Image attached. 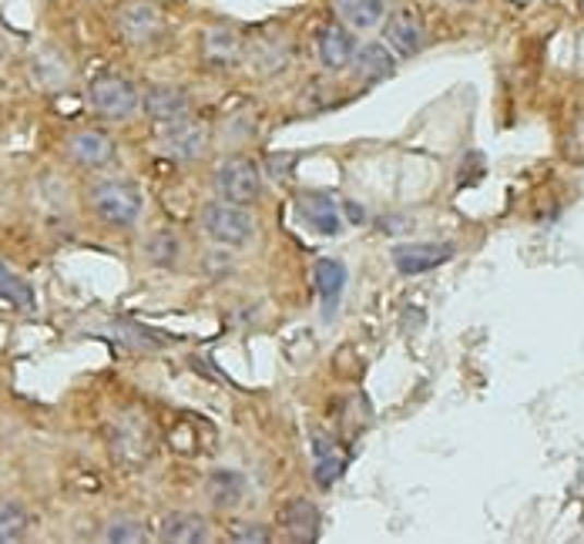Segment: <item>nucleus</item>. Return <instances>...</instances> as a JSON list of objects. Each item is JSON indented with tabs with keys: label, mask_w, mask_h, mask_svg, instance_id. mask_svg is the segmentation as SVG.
Instances as JSON below:
<instances>
[{
	"label": "nucleus",
	"mask_w": 584,
	"mask_h": 544,
	"mask_svg": "<svg viewBox=\"0 0 584 544\" xmlns=\"http://www.w3.org/2000/svg\"><path fill=\"white\" fill-rule=\"evenodd\" d=\"M205 494L215 508H236L246 497V477L239 471H212Z\"/></svg>",
	"instance_id": "nucleus-18"
},
{
	"label": "nucleus",
	"mask_w": 584,
	"mask_h": 544,
	"mask_svg": "<svg viewBox=\"0 0 584 544\" xmlns=\"http://www.w3.org/2000/svg\"><path fill=\"white\" fill-rule=\"evenodd\" d=\"M87 205H92V212L105 225L128 229V225H134L145 212V192L142 186H134L131 178H102L92 186V192H87Z\"/></svg>",
	"instance_id": "nucleus-1"
},
{
	"label": "nucleus",
	"mask_w": 584,
	"mask_h": 544,
	"mask_svg": "<svg viewBox=\"0 0 584 544\" xmlns=\"http://www.w3.org/2000/svg\"><path fill=\"white\" fill-rule=\"evenodd\" d=\"M0 299H8V303L17 306V309H34V306H37L34 289L17 276V272H11L4 262H0Z\"/></svg>",
	"instance_id": "nucleus-23"
},
{
	"label": "nucleus",
	"mask_w": 584,
	"mask_h": 544,
	"mask_svg": "<svg viewBox=\"0 0 584 544\" xmlns=\"http://www.w3.org/2000/svg\"><path fill=\"white\" fill-rule=\"evenodd\" d=\"M296 212L317 236H339L343 233V212H339L336 199L326 196V192H302L296 199Z\"/></svg>",
	"instance_id": "nucleus-9"
},
{
	"label": "nucleus",
	"mask_w": 584,
	"mask_h": 544,
	"mask_svg": "<svg viewBox=\"0 0 584 544\" xmlns=\"http://www.w3.org/2000/svg\"><path fill=\"white\" fill-rule=\"evenodd\" d=\"M118 31L128 44H152L162 37L165 31V17L155 4H148V0H128V4L118 11Z\"/></svg>",
	"instance_id": "nucleus-6"
},
{
	"label": "nucleus",
	"mask_w": 584,
	"mask_h": 544,
	"mask_svg": "<svg viewBox=\"0 0 584 544\" xmlns=\"http://www.w3.org/2000/svg\"><path fill=\"white\" fill-rule=\"evenodd\" d=\"M142 105L152 121L168 125V121H182L189 115L192 98H189V91L178 84H152L142 95Z\"/></svg>",
	"instance_id": "nucleus-11"
},
{
	"label": "nucleus",
	"mask_w": 584,
	"mask_h": 544,
	"mask_svg": "<svg viewBox=\"0 0 584 544\" xmlns=\"http://www.w3.org/2000/svg\"><path fill=\"white\" fill-rule=\"evenodd\" d=\"M212 189L222 202L252 205L262 192V172L252 158H229L212 175Z\"/></svg>",
	"instance_id": "nucleus-4"
},
{
	"label": "nucleus",
	"mask_w": 584,
	"mask_h": 544,
	"mask_svg": "<svg viewBox=\"0 0 584 544\" xmlns=\"http://www.w3.org/2000/svg\"><path fill=\"white\" fill-rule=\"evenodd\" d=\"M457 4H474V0H457Z\"/></svg>",
	"instance_id": "nucleus-28"
},
{
	"label": "nucleus",
	"mask_w": 584,
	"mask_h": 544,
	"mask_svg": "<svg viewBox=\"0 0 584 544\" xmlns=\"http://www.w3.org/2000/svg\"><path fill=\"white\" fill-rule=\"evenodd\" d=\"M158 145H162V155H168L175 162H195L208 149V131L202 125H195V121H186V118L182 121H168Z\"/></svg>",
	"instance_id": "nucleus-7"
},
{
	"label": "nucleus",
	"mask_w": 584,
	"mask_h": 544,
	"mask_svg": "<svg viewBox=\"0 0 584 544\" xmlns=\"http://www.w3.org/2000/svg\"><path fill=\"white\" fill-rule=\"evenodd\" d=\"M383 27V44L396 58H417L424 51V27L414 11H390Z\"/></svg>",
	"instance_id": "nucleus-8"
},
{
	"label": "nucleus",
	"mask_w": 584,
	"mask_h": 544,
	"mask_svg": "<svg viewBox=\"0 0 584 544\" xmlns=\"http://www.w3.org/2000/svg\"><path fill=\"white\" fill-rule=\"evenodd\" d=\"M339 212H343V222H353V225H359V222H367V212H363V205H359V202H343L339 205Z\"/></svg>",
	"instance_id": "nucleus-26"
},
{
	"label": "nucleus",
	"mask_w": 584,
	"mask_h": 544,
	"mask_svg": "<svg viewBox=\"0 0 584 544\" xmlns=\"http://www.w3.org/2000/svg\"><path fill=\"white\" fill-rule=\"evenodd\" d=\"M31 528V515L17 501H0V544L21 541Z\"/></svg>",
	"instance_id": "nucleus-22"
},
{
	"label": "nucleus",
	"mask_w": 584,
	"mask_h": 544,
	"mask_svg": "<svg viewBox=\"0 0 584 544\" xmlns=\"http://www.w3.org/2000/svg\"><path fill=\"white\" fill-rule=\"evenodd\" d=\"M279 524L289 541H317L320 537V508L306 497H289L279 511Z\"/></svg>",
	"instance_id": "nucleus-14"
},
{
	"label": "nucleus",
	"mask_w": 584,
	"mask_h": 544,
	"mask_svg": "<svg viewBox=\"0 0 584 544\" xmlns=\"http://www.w3.org/2000/svg\"><path fill=\"white\" fill-rule=\"evenodd\" d=\"M390 259L400 276H424V272L451 262L454 246L451 243H403V246H393Z\"/></svg>",
	"instance_id": "nucleus-5"
},
{
	"label": "nucleus",
	"mask_w": 584,
	"mask_h": 544,
	"mask_svg": "<svg viewBox=\"0 0 584 544\" xmlns=\"http://www.w3.org/2000/svg\"><path fill=\"white\" fill-rule=\"evenodd\" d=\"M115 142L111 134L98 131V128H84V131H74L68 139V155L84 165V168H105L115 162Z\"/></svg>",
	"instance_id": "nucleus-12"
},
{
	"label": "nucleus",
	"mask_w": 584,
	"mask_h": 544,
	"mask_svg": "<svg viewBox=\"0 0 584 544\" xmlns=\"http://www.w3.org/2000/svg\"><path fill=\"white\" fill-rule=\"evenodd\" d=\"M255 215L242 205H233V202H212L202 209V233L218 243V246H249L255 239Z\"/></svg>",
	"instance_id": "nucleus-2"
},
{
	"label": "nucleus",
	"mask_w": 584,
	"mask_h": 544,
	"mask_svg": "<svg viewBox=\"0 0 584 544\" xmlns=\"http://www.w3.org/2000/svg\"><path fill=\"white\" fill-rule=\"evenodd\" d=\"M349 71H353L356 81H363V84L386 81V78H393V71H396V55L386 48L383 40L356 44L353 61H349Z\"/></svg>",
	"instance_id": "nucleus-10"
},
{
	"label": "nucleus",
	"mask_w": 584,
	"mask_h": 544,
	"mask_svg": "<svg viewBox=\"0 0 584 544\" xmlns=\"http://www.w3.org/2000/svg\"><path fill=\"white\" fill-rule=\"evenodd\" d=\"M158 537L165 544H202L208 537V524L202 515H192V511H175L162 521L158 528Z\"/></svg>",
	"instance_id": "nucleus-17"
},
{
	"label": "nucleus",
	"mask_w": 584,
	"mask_h": 544,
	"mask_svg": "<svg viewBox=\"0 0 584 544\" xmlns=\"http://www.w3.org/2000/svg\"><path fill=\"white\" fill-rule=\"evenodd\" d=\"M356 51V37L346 24H326L317 34V58L326 71H346Z\"/></svg>",
	"instance_id": "nucleus-13"
},
{
	"label": "nucleus",
	"mask_w": 584,
	"mask_h": 544,
	"mask_svg": "<svg viewBox=\"0 0 584 544\" xmlns=\"http://www.w3.org/2000/svg\"><path fill=\"white\" fill-rule=\"evenodd\" d=\"M333 11L349 31H377L390 14V0H333Z\"/></svg>",
	"instance_id": "nucleus-15"
},
{
	"label": "nucleus",
	"mask_w": 584,
	"mask_h": 544,
	"mask_svg": "<svg viewBox=\"0 0 584 544\" xmlns=\"http://www.w3.org/2000/svg\"><path fill=\"white\" fill-rule=\"evenodd\" d=\"M293 162H296V155H283V158H269V168H273V172H276V175L283 178V175L289 172V165H293Z\"/></svg>",
	"instance_id": "nucleus-27"
},
{
	"label": "nucleus",
	"mask_w": 584,
	"mask_h": 544,
	"mask_svg": "<svg viewBox=\"0 0 584 544\" xmlns=\"http://www.w3.org/2000/svg\"><path fill=\"white\" fill-rule=\"evenodd\" d=\"M346 280H349V272L339 259H320L317 269H312V283H317V293H320V303H323V320H330V316L336 312L343 289H346Z\"/></svg>",
	"instance_id": "nucleus-16"
},
{
	"label": "nucleus",
	"mask_w": 584,
	"mask_h": 544,
	"mask_svg": "<svg viewBox=\"0 0 584 544\" xmlns=\"http://www.w3.org/2000/svg\"><path fill=\"white\" fill-rule=\"evenodd\" d=\"M142 252H145V259H148L152 265H158V269H175L178 259H182V239H178L175 229H155V233L145 236Z\"/></svg>",
	"instance_id": "nucleus-19"
},
{
	"label": "nucleus",
	"mask_w": 584,
	"mask_h": 544,
	"mask_svg": "<svg viewBox=\"0 0 584 544\" xmlns=\"http://www.w3.org/2000/svg\"><path fill=\"white\" fill-rule=\"evenodd\" d=\"M239 55H242V40H239L236 31H229V27H212V31L205 34V58H208L212 64H236Z\"/></svg>",
	"instance_id": "nucleus-20"
},
{
	"label": "nucleus",
	"mask_w": 584,
	"mask_h": 544,
	"mask_svg": "<svg viewBox=\"0 0 584 544\" xmlns=\"http://www.w3.org/2000/svg\"><path fill=\"white\" fill-rule=\"evenodd\" d=\"M87 102H92V108L102 118L124 121V118H131L134 111H139L142 95H139V87H134L121 74H98L92 84H87Z\"/></svg>",
	"instance_id": "nucleus-3"
},
{
	"label": "nucleus",
	"mask_w": 584,
	"mask_h": 544,
	"mask_svg": "<svg viewBox=\"0 0 584 544\" xmlns=\"http://www.w3.org/2000/svg\"><path fill=\"white\" fill-rule=\"evenodd\" d=\"M102 537L111 541V544H142V541H148L145 524H142V521H134V518H115V521L105 528Z\"/></svg>",
	"instance_id": "nucleus-24"
},
{
	"label": "nucleus",
	"mask_w": 584,
	"mask_h": 544,
	"mask_svg": "<svg viewBox=\"0 0 584 544\" xmlns=\"http://www.w3.org/2000/svg\"><path fill=\"white\" fill-rule=\"evenodd\" d=\"M229 537L239 541V544H265V541H269V531H265L262 524H233Z\"/></svg>",
	"instance_id": "nucleus-25"
},
{
	"label": "nucleus",
	"mask_w": 584,
	"mask_h": 544,
	"mask_svg": "<svg viewBox=\"0 0 584 544\" xmlns=\"http://www.w3.org/2000/svg\"><path fill=\"white\" fill-rule=\"evenodd\" d=\"M346 471V461L336 453L333 440L326 437H317V484L326 490L339 481V474Z\"/></svg>",
	"instance_id": "nucleus-21"
}]
</instances>
